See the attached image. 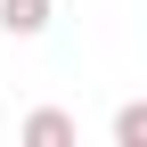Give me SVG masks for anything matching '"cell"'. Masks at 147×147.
Listing matches in <instances>:
<instances>
[{
    "label": "cell",
    "mask_w": 147,
    "mask_h": 147,
    "mask_svg": "<svg viewBox=\"0 0 147 147\" xmlns=\"http://www.w3.org/2000/svg\"><path fill=\"white\" fill-rule=\"evenodd\" d=\"M49 8L57 0H0V33L8 41H33V33H49Z\"/></svg>",
    "instance_id": "obj_1"
},
{
    "label": "cell",
    "mask_w": 147,
    "mask_h": 147,
    "mask_svg": "<svg viewBox=\"0 0 147 147\" xmlns=\"http://www.w3.org/2000/svg\"><path fill=\"white\" fill-rule=\"evenodd\" d=\"M25 147H74V115L65 106H33L25 115Z\"/></svg>",
    "instance_id": "obj_2"
},
{
    "label": "cell",
    "mask_w": 147,
    "mask_h": 147,
    "mask_svg": "<svg viewBox=\"0 0 147 147\" xmlns=\"http://www.w3.org/2000/svg\"><path fill=\"white\" fill-rule=\"evenodd\" d=\"M115 147H147V106H139V98L115 115Z\"/></svg>",
    "instance_id": "obj_3"
}]
</instances>
